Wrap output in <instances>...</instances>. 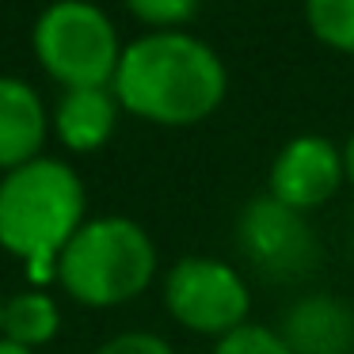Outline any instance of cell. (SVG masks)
Instances as JSON below:
<instances>
[{
  "label": "cell",
  "mask_w": 354,
  "mask_h": 354,
  "mask_svg": "<svg viewBox=\"0 0 354 354\" xmlns=\"http://www.w3.org/2000/svg\"><path fill=\"white\" fill-rule=\"evenodd\" d=\"M118 107L156 126H194L221 107L229 73L202 39L183 31H153L122 46L115 73Z\"/></svg>",
  "instance_id": "6da1fadb"
},
{
  "label": "cell",
  "mask_w": 354,
  "mask_h": 354,
  "mask_svg": "<svg viewBox=\"0 0 354 354\" xmlns=\"http://www.w3.org/2000/svg\"><path fill=\"white\" fill-rule=\"evenodd\" d=\"M84 183L54 156L0 179V248L27 263L35 282L57 274V255L84 225Z\"/></svg>",
  "instance_id": "7a4b0ae2"
},
{
  "label": "cell",
  "mask_w": 354,
  "mask_h": 354,
  "mask_svg": "<svg viewBox=\"0 0 354 354\" xmlns=\"http://www.w3.org/2000/svg\"><path fill=\"white\" fill-rule=\"evenodd\" d=\"M156 274V248L130 217H95L57 255V282L73 301L92 308L126 305L149 290Z\"/></svg>",
  "instance_id": "3957f363"
},
{
  "label": "cell",
  "mask_w": 354,
  "mask_h": 354,
  "mask_svg": "<svg viewBox=\"0 0 354 354\" xmlns=\"http://www.w3.org/2000/svg\"><path fill=\"white\" fill-rule=\"evenodd\" d=\"M35 57L65 88H111L122 46L111 16L92 0H57L35 24Z\"/></svg>",
  "instance_id": "277c9868"
},
{
  "label": "cell",
  "mask_w": 354,
  "mask_h": 354,
  "mask_svg": "<svg viewBox=\"0 0 354 354\" xmlns=\"http://www.w3.org/2000/svg\"><path fill=\"white\" fill-rule=\"evenodd\" d=\"M164 305L183 328L221 339L248 324L252 293L229 263L187 255L164 278Z\"/></svg>",
  "instance_id": "5b68a950"
},
{
  "label": "cell",
  "mask_w": 354,
  "mask_h": 354,
  "mask_svg": "<svg viewBox=\"0 0 354 354\" xmlns=\"http://www.w3.org/2000/svg\"><path fill=\"white\" fill-rule=\"evenodd\" d=\"M236 248L255 270L270 278H301L316 263V236L305 214L259 194L244 206L236 221Z\"/></svg>",
  "instance_id": "8992f818"
},
{
  "label": "cell",
  "mask_w": 354,
  "mask_h": 354,
  "mask_svg": "<svg viewBox=\"0 0 354 354\" xmlns=\"http://www.w3.org/2000/svg\"><path fill=\"white\" fill-rule=\"evenodd\" d=\"M343 179V153L320 133H301L290 145H282V153L270 164V198L305 214L335 198Z\"/></svg>",
  "instance_id": "52a82bcc"
},
{
  "label": "cell",
  "mask_w": 354,
  "mask_h": 354,
  "mask_svg": "<svg viewBox=\"0 0 354 354\" xmlns=\"http://www.w3.org/2000/svg\"><path fill=\"white\" fill-rule=\"evenodd\" d=\"M278 335L293 354H354V308L328 293L301 297L286 308Z\"/></svg>",
  "instance_id": "ba28073f"
},
{
  "label": "cell",
  "mask_w": 354,
  "mask_h": 354,
  "mask_svg": "<svg viewBox=\"0 0 354 354\" xmlns=\"http://www.w3.org/2000/svg\"><path fill=\"white\" fill-rule=\"evenodd\" d=\"M50 118L46 103L27 80L0 77V171L24 168L39 160L42 141H46Z\"/></svg>",
  "instance_id": "9c48e42d"
},
{
  "label": "cell",
  "mask_w": 354,
  "mask_h": 354,
  "mask_svg": "<svg viewBox=\"0 0 354 354\" xmlns=\"http://www.w3.org/2000/svg\"><path fill=\"white\" fill-rule=\"evenodd\" d=\"M118 122V100L111 88H73L57 100L54 133L73 153H95L107 145Z\"/></svg>",
  "instance_id": "30bf717a"
},
{
  "label": "cell",
  "mask_w": 354,
  "mask_h": 354,
  "mask_svg": "<svg viewBox=\"0 0 354 354\" xmlns=\"http://www.w3.org/2000/svg\"><path fill=\"white\" fill-rule=\"evenodd\" d=\"M62 328V313H57V301L42 290H27V293H16V297L4 301V320H0V335L12 339V343L35 346L50 343Z\"/></svg>",
  "instance_id": "8fae6325"
},
{
  "label": "cell",
  "mask_w": 354,
  "mask_h": 354,
  "mask_svg": "<svg viewBox=\"0 0 354 354\" xmlns=\"http://www.w3.org/2000/svg\"><path fill=\"white\" fill-rule=\"evenodd\" d=\"M308 31L339 54H354V0H305Z\"/></svg>",
  "instance_id": "7c38bea8"
},
{
  "label": "cell",
  "mask_w": 354,
  "mask_h": 354,
  "mask_svg": "<svg viewBox=\"0 0 354 354\" xmlns=\"http://www.w3.org/2000/svg\"><path fill=\"white\" fill-rule=\"evenodd\" d=\"M214 354H293V351L282 343L278 331L259 328V324H244V328L217 339Z\"/></svg>",
  "instance_id": "4fadbf2b"
},
{
  "label": "cell",
  "mask_w": 354,
  "mask_h": 354,
  "mask_svg": "<svg viewBox=\"0 0 354 354\" xmlns=\"http://www.w3.org/2000/svg\"><path fill=\"white\" fill-rule=\"evenodd\" d=\"M198 4L202 0H126V8L156 31H176L198 12Z\"/></svg>",
  "instance_id": "5bb4252c"
},
{
  "label": "cell",
  "mask_w": 354,
  "mask_h": 354,
  "mask_svg": "<svg viewBox=\"0 0 354 354\" xmlns=\"http://www.w3.org/2000/svg\"><path fill=\"white\" fill-rule=\"evenodd\" d=\"M95 354H176V351L153 331H122V335L107 339Z\"/></svg>",
  "instance_id": "9a60e30c"
},
{
  "label": "cell",
  "mask_w": 354,
  "mask_h": 354,
  "mask_svg": "<svg viewBox=\"0 0 354 354\" xmlns=\"http://www.w3.org/2000/svg\"><path fill=\"white\" fill-rule=\"evenodd\" d=\"M343 171H346V179H351V187H354V133H351V141H346V149H343Z\"/></svg>",
  "instance_id": "2e32d148"
},
{
  "label": "cell",
  "mask_w": 354,
  "mask_h": 354,
  "mask_svg": "<svg viewBox=\"0 0 354 354\" xmlns=\"http://www.w3.org/2000/svg\"><path fill=\"white\" fill-rule=\"evenodd\" d=\"M0 354H35V351H27V346H19V343H12V339L0 335Z\"/></svg>",
  "instance_id": "e0dca14e"
},
{
  "label": "cell",
  "mask_w": 354,
  "mask_h": 354,
  "mask_svg": "<svg viewBox=\"0 0 354 354\" xmlns=\"http://www.w3.org/2000/svg\"><path fill=\"white\" fill-rule=\"evenodd\" d=\"M0 320H4V297H0Z\"/></svg>",
  "instance_id": "ac0fdd59"
}]
</instances>
